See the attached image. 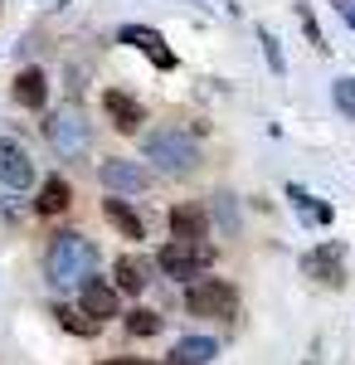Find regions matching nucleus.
I'll return each mask as SVG.
<instances>
[{"instance_id":"f257e3e1","label":"nucleus","mask_w":355,"mask_h":365,"mask_svg":"<svg viewBox=\"0 0 355 365\" xmlns=\"http://www.w3.org/2000/svg\"><path fill=\"white\" fill-rule=\"evenodd\" d=\"M93 268H98V249H93L88 234H78V229L54 234V244H49V253H44V278H49L54 292L83 287V278H93Z\"/></svg>"},{"instance_id":"f03ea898","label":"nucleus","mask_w":355,"mask_h":365,"mask_svg":"<svg viewBox=\"0 0 355 365\" xmlns=\"http://www.w3.org/2000/svg\"><path fill=\"white\" fill-rule=\"evenodd\" d=\"M44 141H49V151H54L58 161H78L83 151H88V141H93V127H88V108H83L78 98H68V103H58L44 113Z\"/></svg>"},{"instance_id":"7ed1b4c3","label":"nucleus","mask_w":355,"mask_h":365,"mask_svg":"<svg viewBox=\"0 0 355 365\" xmlns=\"http://www.w3.org/2000/svg\"><path fill=\"white\" fill-rule=\"evenodd\" d=\"M141 156L151 161V170H161V175H190L195 161H200V146L180 127H156V132L141 137Z\"/></svg>"},{"instance_id":"20e7f679","label":"nucleus","mask_w":355,"mask_h":365,"mask_svg":"<svg viewBox=\"0 0 355 365\" xmlns=\"http://www.w3.org/2000/svg\"><path fill=\"white\" fill-rule=\"evenodd\" d=\"M185 312H190V317L234 322V312H239V287L229 278H195L190 287H185Z\"/></svg>"},{"instance_id":"39448f33","label":"nucleus","mask_w":355,"mask_h":365,"mask_svg":"<svg viewBox=\"0 0 355 365\" xmlns=\"http://www.w3.org/2000/svg\"><path fill=\"white\" fill-rule=\"evenodd\" d=\"M215 263V244H185V239H165L156 253V268L175 282H195L205 268Z\"/></svg>"},{"instance_id":"423d86ee","label":"nucleus","mask_w":355,"mask_h":365,"mask_svg":"<svg viewBox=\"0 0 355 365\" xmlns=\"http://www.w3.org/2000/svg\"><path fill=\"white\" fill-rule=\"evenodd\" d=\"M78 312L88 322L103 327V322H112V317L122 312V292L112 287V278H98V273H93V278H83V287H78Z\"/></svg>"},{"instance_id":"0eeeda50","label":"nucleus","mask_w":355,"mask_h":365,"mask_svg":"<svg viewBox=\"0 0 355 365\" xmlns=\"http://www.w3.org/2000/svg\"><path fill=\"white\" fill-rule=\"evenodd\" d=\"M302 273L326 282V287H341L346 282V244L341 239H326V244H317L312 253H302Z\"/></svg>"},{"instance_id":"6e6552de","label":"nucleus","mask_w":355,"mask_h":365,"mask_svg":"<svg viewBox=\"0 0 355 365\" xmlns=\"http://www.w3.org/2000/svg\"><path fill=\"white\" fill-rule=\"evenodd\" d=\"M98 180H103V190L108 195H141L146 185H151V170L141 166V161H122V156H112V161H103L98 166Z\"/></svg>"},{"instance_id":"1a4fd4ad","label":"nucleus","mask_w":355,"mask_h":365,"mask_svg":"<svg viewBox=\"0 0 355 365\" xmlns=\"http://www.w3.org/2000/svg\"><path fill=\"white\" fill-rule=\"evenodd\" d=\"M117 44H132V49H141V54L151 58L161 73H170V68L180 63V58H175V49L165 44V34H161V29H151V25H122V29H117Z\"/></svg>"},{"instance_id":"9d476101","label":"nucleus","mask_w":355,"mask_h":365,"mask_svg":"<svg viewBox=\"0 0 355 365\" xmlns=\"http://www.w3.org/2000/svg\"><path fill=\"white\" fill-rule=\"evenodd\" d=\"M39 180V170L29 161V151L15 137H0V185L5 190H29Z\"/></svg>"},{"instance_id":"9b49d317","label":"nucleus","mask_w":355,"mask_h":365,"mask_svg":"<svg viewBox=\"0 0 355 365\" xmlns=\"http://www.w3.org/2000/svg\"><path fill=\"white\" fill-rule=\"evenodd\" d=\"M165 225H170V239L205 244V234H210V215H205V205H200V200H180V205H170Z\"/></svg>"},{"instance_id":"f8f14e48","label":"nucleus","mask_w":355,"mask_h":365,"mask_svg":"<svg viewBox=\"0 0 355 365\" xmlns=\"http://www.w3.org/2000/svg\"><path fill=\"white\" fill-rule=\"evenodd\" d=\"M103 113H108V122L122 137L141 132V122H146V108H141L132 93H122V88H108V93H103Z\"/></svg>"},{"instance_id":"ddd939ff","label":"nucleus","mask_w":355,"mask_h":365,"mask_svg":"<svg viewBox=\"0 0 355 365\" xmlns=\"http://www.w3.org/2000/svg\"><path fill=\"white\" fill-rule=\"evenodd\" d=\"M10 93H15V103H20V108L44 113V103H49V73H44L39 63H29V68H20V78L10 83Z\"/></svg>"},{"instance_id":"4468645a","label":"nucleus","mask_w":355,"mask_h":365,"mask_svg":"<svg viewBox=\"0 0 355 365\" xmlns=\"http://www.w3.org/2000/svg\"><path fill=\"white\" fill-rule=\"evenodd\" d=\"M146 282H151V263L146 258H117V268H112V287L117 292H127V297H141L146 292Z\"/></svg>"},{"instance_id":"2eb2a0df","label":"nucleus","mask_w":355,"mask_h":365,"mask_svg":"<svg viewBox=\"0 0 355 365\" xmlns=\"http://www.w3.org/2000/svg\"><path fill=\"white\" fill-rule=\"evenodd\" d=\"M68 205H73V190H68V180H63V175H49V180L39 185L34 215H44V220H49V215H63Z\"/></svg>"},{"instance_id":"dca6fc26","label":"nucleus","mask_w":355,"mask_h":365,"mask_svg":"<svg viewBox=\"0 0 355 365\" xmlns=\"http://www.w3.org/2000/svg\"><path fill=\"white\" fill-rule=\"evenodd\" d=\"M215 356H219V341L215 336H185V341H175L170 365H210Z\"/></svg>"},{"instance_id":"f3484780","label":"nucleus","mask_w":355,"mask_h":365,"mask_svg":"<svg viewBox=\"0 0 355 365\" xmlns=\"http://www.w3.org/2000/svg\"><path fill=\"white\" fill-rule=\"evenodd\" d=\"M103 215H108V225L122 234V239H146V229H141V220H137V210L127 205V200H103Z\"/></svg>"},{"instance_id":"a211bd4d","label":"nucleus","mask_w":355,"mask_h":365,"mask_svg":"<svg viewBox=\"0 0 355 365\" xmlns=\"http://www.w3.org/2000/svg\"><path fill=\"white\" fill-rule=\"evenodd\" d=\"M215 220H219V234H239V195L219 190L215 195Z\"/></svg>"},{"instance_id":"6ab92c4d","label":"nucleus","mask_w":355,"mask_h":365,"mask_svg":"<svg viewBox=\"0 0 355 365\" xmlns=\"http://www.w3.org/2000/svg\"><path fill=\"white\" fill-rule=\"evenodd\" d=\"M161 312H151V307H137V312H127V331H132V336H156V331H161Z\"/></svg>"},{"instance_id":"aec40b11","label":"nucleus","mask_w":355,"mask_h":365,"mask_svg":"<svg viewBox=\"0 0 355 365\" xmlns=\"http://www.w3.org/2000/svg\"><path fill=\"white\" fill-rule=\"evenodd\" d=\"M54 317H58V327L73 331V336H98V322H88L78 307H54Z\"/></svg>"},{"instance_id":"412c9836","label":"nucleus","mask_w":355,"mask_h":365,"mask_svg":"<svg viewBox=\"0 0 355 365\" xmlns=\"http://www.w3.org/2000/svg\"><path fill=\"white\" fill-rule=\"evenodd\" d=\"M258 44H263V58H268V68H273L277 78L287 73V58H282V44H277V34L268 25H258Z\"/></svg>"},{"instance_id":"4be33fe9","label":"nucleus","mask_w":355,"mask_h":365,"mask_svg":"<svg viewBox=\"0 0 355 365\" xmlns=\"http://www.w3.org/2000/svg\"><path fill=\"white\" fill-rule=\"evenodd\" d=\"M331 103H336L341 117L355 122V78H336V83H331Z\"/></svg>"},{"instance_id":"5701e85b","label":"nucleus","mask_w":355,"mask_h":365,"mask_svg":"<svg viewBox=\"0 0 355 365\" xmlns=\"http://www.w3.org/2000/svg\"><path fill=\"white\" fill-rule=\"evenodd\" d=\"M297 20H302V29H307V39L317 44V54H326V39H321L317 20H312V5H307V0H297Z\"/></svg>"},{"instance_id":"b1692460","label":"nucleus","mask_w":355,"mask_h":365,"mask_svg":"<svg viewBox=\"0 0 355 365\" xmlns=\"http://www.w3.org/2000/svg\"><path fill=\"white\" fill-rule=\"evenodd\" d=\"M287 200H292V205H297V210H302V220H307V225H312V215H317V200L307 195V190H302V185H287Z\"/></svg>"},{"instance_id":"393cba45","label":"nucleus","mask_w":355,"mask_h":365,"mask_svg":"<svg viewBox=\"0 0 355 365\" xmlns=\"http://www.w3.org/2000/svg\"><path fill=\"white\" fill-rule=\"evenodd\" d=\"M331 5H336V15H341V20L355 29V0H331Z\"/></svg>"},{"instance_id":"a878e982","label":"nucleus","mask_w":355,"mask_h":365,"mask_svg":"<svg viewBox=\"0 0 355 365\" xmlns=\"http://www.w3.org/2000/svg\"><path fill=\"white\" fill-rule=\"evenodd\" d=\"M103 365H156V361H141V356H112V361H103ZM170 365V361H165Z\"/></svg>"},{"instance_id":"bb28decb","label":"nucleus","mask_w":355,"mask_h":365,"mask_svg":"<svg viewBox=\"0 0 355 365\" xmlns=\"http://www.w3.org/2000/svg\"><path fill=\"white\" fill-rule=\"evenodd\" d=\"M331 215H336V210H331L326 200H317V215H312V220H317V225H331Z\"/></svg>"},{"instance_id":"cd10ccee","label":"nucleus","mask_w":355,"mask_h":365,"mask_svg":"<svg viewBox=\"0 0 355 365\" xmlns=\"http://www.w3.org/2000/svg\"><path fill=\"white\" fill-rule=\"evenodd\" d=\"M63 5H68V0H49V10H63Z\"/></svg>"}]
</instances>
